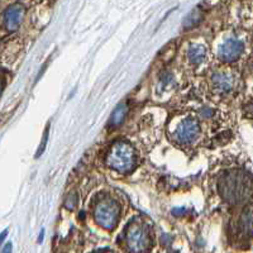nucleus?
<instances>
[{
    "mask_svg": "<svg viewBox=\"0 0 253 253\" xmlns=\"http://www.w3.org/2000/svg\"><path fill=\"white\" fill-rule=\"evenodd\" d=\"M242 51H243V44L241 41L230 38V40L225 41V43L219 49V57L224 62H233L239 57Z\"/></svg>",
    "mask_w": 253,
    "mask_h": 253,
    "instance_id": "obj_6",
    "label": "nucleus"
},
{
    "mask_svg": "<svg viewBox=\"0 0 253 253\" xmlns=\"http://www.w3.org/2000/svg\"><path fill=\"white\" fill-rule=\"evenodd\" d=\"M200 134V124L196 119L187 118L178 124L175 130V141L178 144H191Z\"/></svg>",
    "mask_w": 253,
    "mask_h": 253,
    "instance_id": "obj_4",
    "label": "nucleus"
},
{
    "mask_svg": "<svg viewBox=\"0 0 253 253\" xmlns=\"http://www.w3.org/2000/svg\"><path fill=\"white\" fill-rule=\"evenodd\" d=\"M214 114V112L210 108H203L202 110H200V115H202L203 118H211Z\"/></svg>",
    "mask_w": 253,
    "mask_h": 253,
    "instance_id": "obj_14",
    "label": "nucleus"
},
{
    "mask_svg": "<svg viewBox=\"0 0 253 253\" xmlns=\"http://www.w3.org/2000/svg\"><path fill=\"white\" fill-rule=\"evenodd\" d=\"M203 17H204V14H203L202 9L200 8L193 9V10H191V12L185 17L184 22H182V26H184L185 29L194 28V27H196L200 22H202Z\"/></svg>",
    "mask_w": 253,
    "mask_h": 253,
    "instance_id": "obj_10",
    "label": "nucleus"
},
{
    "mask_svg": "<svg viewBox=\"0 0 253 253\" xmlns=\"http://www.w3.org/2000/svg\"><path fill=\"white\" fill-rule=\"evenodd\" d=\"M186 213V210L184 209V208H176V209L172 210V214L175 216H180V215H184V214Z\"/></svg>",
    "mask_w": 253,
    "mask_h": 253,
    "instance_id": "obj_15",
    "label": "nucleus"
},
{
    "mask_svg": "<svg viewBox=\"0 0 253 253\" xmlns=\"http://www.w3.org/2000/svg\"><path fill=\"white\" fill-rule=\"evenodd\" d=\"M121 216V207L114 199H99L94 207L95 221L104 229H113L118 224Z\"/></svg>",
    "mask_w": 253,
    "mask_h": 253,
    "instance_id": "obj_3",
    "label": "nucleus"
},
{
    "mask_svg": "<svg viewBox=\"0 0 253 253\" xmlns=\"http://www.w3.org/2000/svg\"><path fill=\"white\" fill-rule=\"evenodd\" d=\"M1 253H12V243H6V245L4 246Z\"/></svg>",
    "mask_w": 253,
    "mask_h": 253,
    "instance_id": "obj_16",
    "label": "nucleus"
},
{
    "mask_svg": "<svg viewBox=\"0 0 253 253\" xmlns=\"http://www.w3.org/2000/svg\"><path fill=\"white\" fill-rule=\"evenodd\" d=\"M241 229L247 236H253V209L247 210L242 214Z\"/></svg>",
    "mask_w": 253,
    "mask_h": 253,
    "instance_id": "obj_11",
    "label": "nucleus"
},
{
    "mask_svg": "<svg viewBox=\"0 0 253 253\" xmlns=\"http://www.w3.org/2000/svg\"><path fill=\"white\" fill-rule=\"evenodd\" d=\"M63 205H65V208L69 210L75 209L76 205H78V195H76V193H74V191L70 193L69 195H67L65 203H63Z\"/></svg>",
    "mask_w": 253,
    "mask_h": 253,
    "instance_id": "obj_13",
    "label": "nucleus"
},
{
    "mask_svg": "<svg viewBox=\"0 0 253 253\" xmlns=\"http://www.w3.org/2000/svg\"><path fill=\"white\" fill-rule=\"evenodd\" d=\"M103 253H114V252H112V251H105V252H103Z\"/></svg>",
    "mask_w": 253,
    "mask_h": 253,
    "instance_id": "obj_19",
    "label": "nucleus"
},
{
    "mask_svg": "<svg viewBox=\"0 0 253 253\" xmlns=\"http://www.w3.org/2000/svg\"><path fill=\"white\" fill-rule=\"evenodd\" d=\"M6 234H8V230H4L3 233L0 234V245H1V243H3V241H4V239H5Z\"/></svg>",
    "mask_w": 253,
    "mask_h": 253,
    "instance_id": "obj_17",
    "label": "nucleus"
},
{
    "mask_svg": "<svg viewBox=\"0 0 253 253\" xmlns=\"http://www.w3.org/2000/svg\"><path fill=\"white\" fill-rule=\"evenodd\" d=\"M105 161L117 172L129 173L135 167L137 156L132 144L126 141H117L110 146Z\"/></svg>",
    "mask_w": 253,
    "mask_h": 253,
    "instance_id": "obj_1",
    "label": "nucleus"
},
{
    "mask_svg": "<svg viewBox=\"0 0 253 253\" xmlns=\"http://www.w3.org/2000/svg\"><path fill=\"white\" fill-rule=\"evenodd\" d=\"M3 89H4V80L0 78V94L3 92Z\"/></svg>",
    "mask_w": 253,
    "mask_h": 253,
    "instance_id": "obj_18",
    "label": "nucleus"
},
{
    "mask_svg": "<svg viewBox=\"0 0 253 253\" xmlns=\"http://www.w3.org/2000/svg\"><path fill=\"white\" fill-rule=\"evenodd\" d=\"M129 112V105H128V101H122L118 104V107L115 108L114 112L112 113L109 119V126L110 128H117V126H121L122 123L126 119V114Z\"/></svg>",
    "mask_w": 253,
    "mask_h": 253,
    "instance_id": "obj_7",
    "label": "nucleus"
},
{
    "mask_svg": "<svg viewBox=\"0 0 253 253\" xmlns=\"http://www.w3.org/2000/svg\"><path fill=\"white\" fill-rule=\"evenodd\" d=\"M207 57V49L202 44H193L187 51V60L193 66H199Z\"/></svg>",
    "mask_w": 253,
    "mask_h": 253,
    "instance_id": "obj_9",
    "label": "nucleus"
},
{
    "mask_svg": "<svg viewBox=\"0 0 253 253\" xmlns=\"http://www.w3.org/2000/svg\"><path fill=\"white\" fill-rule=\"evenodd\" d=\"M213 86L218 92H228L233 87V79L224 72H218L213 76Z\"/></svg>",
    "mask_w": 253,
    "mask_h": 253,
    "instance_id": "obj_8",
    "label": "nucleus"
},
{
    "mask_svg": "<svg viewBox=\"0 0 253 253\" xmlns=\"http://www.w3.org/2000/svg\"><path fill=\"white\" fill-rule=\"evenodd\" d=\"M24 13H26V9H24V6L22 4H13L9 8H6L3 14L5 28L9 32L17 31L20 27L22 20H23Z\"/></svg>",
    "mask_w": 253,
    "mask_h": 253,
    "instance_id": "obj_5",
    "label": "nucleus"
},
{
    "mask_svg": "<svg viewBox=\"0 0 253 253\" xmlns=\"http://www.w3.org/2000/svg\"><path fill=\"white\" fill-rule=\"evenodd\" d=\"M48 135H49V124H47L46 129H44V133H43V137H42V142H41L40 147H38L37 153H36V157L37 158L44 152V150H46L47 142H48Z\"/></svg>",
    "mask_w": 253,
    "mask_h": 253,
    "instance_id": "obj_12",
    "label": "nucleus"
},
{
    "mask_svg": "<svg viewBox=\"0 0 253 253\" xmlns=\"http://www.w3.org/2000/svg\"><path fill=\"white\" fill-rule=\"evenodd\" d=\"M126 250L130 253H144L151 247V237L148 229L142 223L130 221L124 232Z\"/></svg>",
    "mask_w": 253,
    "mask_h": 253,
    "instance_id": "obj_2",
    "label": "nucleus"
}]
</instances>
